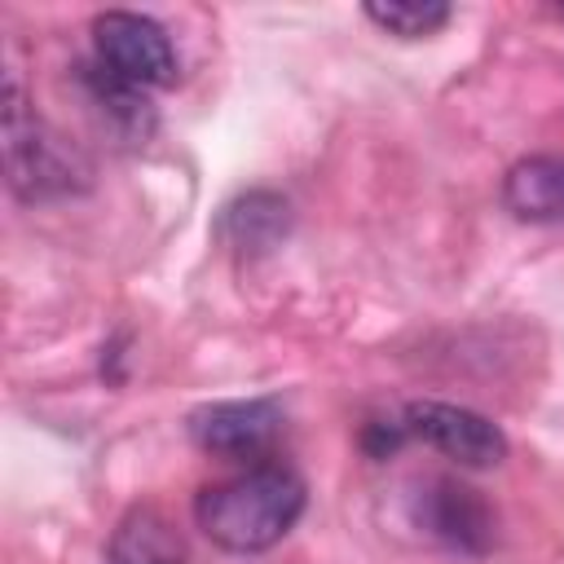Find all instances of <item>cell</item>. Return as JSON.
Instances as JSON below:
<instances>
[{
	"instance_id": "5b68a950",
	"label": "cell",
	"mask_w": 564,
	"mask_h": 564,
	"mask_svg": "<svg viewBox=\"0 0 564 564\" xmlns=\"http://www.w3.org/2000/svg\"><path fill=\"white\" fill-rule=\"evenodd\" d=\"M410 516L432 542L449 551L485 555L494 546V507L480 498V489L454 476H427L410 498Z\"/></svg>"
},
{
	"instance_id": "8992f818",
	"label": "cell",
	"mask_w": 564,
	"mask_h": 564,
	"mask_svg": "<svg viewBox=\"0 0 564 564\" xmlns=\"http://www.w3.org/2000/svg\"><path fill=\"white\" fill-rule=\"evenodd\" d=\"M282 432V405L269 397L212 401L189 414V436L212 458H260Z\"/></svg>"
},
{
	"instance_id": "ba28073f",
	"label": "cell",
	"mask_w": 564,
	"mask_h": 564,
	"mask_svg": "<svg viewBox=\"0 0 564 564\" xmlns=\"http://www.w3.org/2000/svg\"><path fill=\"white\" fill-rule=\"evenodd\" d=\"M110 564H189L181 529L159 507H132L110 533Z\"/></svg>"
},
{
	"instance_id": "52a82bcc",
	"label": "cell",
	"mask_w": 564,
	"mask_h": 564,
	"mask_svg": "<svg viewBox=\"0 0 564 564\" xmlns=\"http://www.w3.org/2000/svg\"><path fill=\"white\" fill-rule=\"evenodd\" d=\"M502 203L516 220H564V154H529L507 167Z\"/></svg>"
},
{
	"instance_id": "277c9868",
	"label": "cell",
	"mask_w": 564,
	"mask_h": 564,
	"mask_svg": "<svg viewBox=\"0 0 564 564\" xmlns=\"http://www.w3.org/2000/svg\"><path fill=\"white\" fill-rule=\"evenodd\" d=\"M401 427L410 441L432 445L436 454L454 458L458 467H498L507 458V436L498 423L467 405L449 401H410L401 410Z\"/></svg>"
},
{
	"instance_id": "30bf717a",
	"label": "cell",
	"mask_w": 564,
	"mask_h": 564,
	"mask_svg": "<svg viewBox=\"0 0 564 564\" xmlns=\"http://www.w3.org/2000/svg\"><path fill=\"white\" fill-rule=\"evenodd\" d=\"M366 18L397 40H423L449 22V4L445 0H370Z\"/></svg>"
},
{
	"instance_id": "8fae6325",
	"label": "cell",
	"mask_w": 564,
	"mask_h": 564,
	"mask_svg": "<svg viewBox=\"0 0 564 564\" xmlns=\"http://www.w3.org/2000/svg\"><path fill=\"white\" fill-rule=\"evenodd\" d=\"M560 18H564V4H560Z\"/></svg>"
},
{
	"instance_id": "7a4b0ae2",
	"label": "cell",
	"mask_w": 564,
	"mask_h": 564,
	"mask_svg": "<svg viewBox=\"0 0 564 564\" xmlns=\"http://www.w3.org/2000/svg\"><path fill=\"white\" fill-rule=\"evenodd\" d=\"M4 176L22 203L79 194L93 176L88 159L26 106L13 75L4 84Z\"/></svg>"
},
{
	"instance_id": "3957f363",
	"label": "cell",
	"mask_w": 564,
	"mask_h": 564,
	"mask_svg": "<svg viewBox=\"0 0 564 564\" xmlns=\"http://www.w3.org/2000/svg\"><path fill=\"white\" fill-rule=\"evenodd\" d=\"M93 53L97 66H106L115 79L132 88H167L176 84V53L167 31L128 9H106L93 18Z\"/></svg>"
},
{
	"instance_id": "6da1fadb",
	"label": "cell",
	"mask_w": 564,
	"mask_h": 564,
	"mask_svg": "<svg viewBox=\"0 0 564 564\" xmlns=\"http://www.w3.org/2000/svg\"><path fill=\"white\" fill-rule=\"evenodd\" d=\"M304 502H308V489L291 467L256 463L229 480L198 489L194 520L220 551L256 555L295 529V520L304 516Z\"/></svg>"
},
{
	"instance_id": "9c48e42d",
	"label": "cell",
	"mask_w": 564,
	"mask_h": 564,
	"mask_svg": "<svg viewBox=\"0 0 564 564\" xmlns=\"http://www.w3.org/2000/svg\"><path fill=\"white\" fill-rule=\"evenodd\" d=\"M225 234L238 251H269L286 234V203L278 194H247L234 207H225Z\"/></svg>"
}]
</instances>
